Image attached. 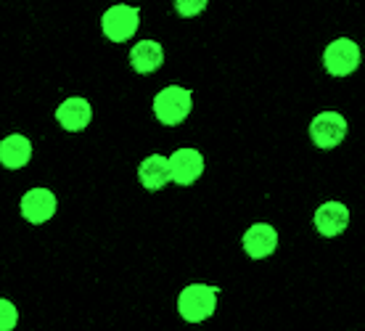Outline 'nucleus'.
Listing matches in <instances>:
<instances>
[{"label": "nucleus", "instance_id": "obj_13", "mask_svg": "<svg viewBox=\"0 0 365 331\" xmlns=\"http://www.w3.org/2000/svg\"><path fill=\"white\" fill-rule=\"evenodd\" d=\"M162 64H165V46L156 40H140L130 51V66L138 74H154Z\"/></svg>", "mask_w": 365, "mask_h": 331}, {"label": "nucleus", "instance_id": "obj_9", "mask_svg": "<svg viewBox=\"0 0 365 331\" xmlns=\"http://www.w3.org/2000/svg\"><path fill=\"white\" fill-rule=\"evenodd\" d=\"M241 244L249 260H265L278 249V230L270 223H252L241 236Z\"/></svg>", "mask_w": 365, "mask_h": 331}, {"label": "nucleus", "instance_id": "obj_8", "mask_svg": "<svg viewBox=\"0 0 365 331\" xmlns=\"http://www.w3.org/2000/svg\"><path fill=\"white\" fill-rule=\"evenodd\" d=\"M312 225L318 230L320 236L326 239H334V236H341L349 225V210L347 204L341 202H323L318 210L312 212Z\"/></svg>", "mask_w": 365, "mask_h": 331}, {"label": "nucleus", "instance_id": "obj_1", "mask_svg": "<svg viewBox=\"0 0 365 331\" xmlns=\"http://www.w3.org/2000/svg\"><path fill=\"white\" fill-rule=\"evenodd\" d=\"M217 295L220 286L215 284H188L180 289L178 295V313L182 321L201 323L212 318L217 310Z\"/></svg>", "mask_w": 365, "mask_h": 331}, {"label": "nucleus", "instance_id": "obj_15", "mask_svg": "<svg viewBox=\"0 0 365 331\" xmlns=\"http://www.w3.org/2000/svg\"><path fill=\"white\" fill-rule=\"evenodd\" d=\"M207 6H210V0H175V11H178L182 19L199 16Z\"/></svg>", "mask_w": 365, "mask_h": 331}, {"label": "nucleus", "instance_id": "obj_3", "mask_svg": "<svg viewBox=\"0 0 365 331\" xmlns=\"http://www.w3.org/2000/svg\"><path fill=\"white\" fill-rule=\"evenodd\" d=\"M140 27V9L128 3H114L101 14V32L109 43H128Z\"/></svg>", "mask_w": 365, "mask_h": 331}, {"label": "nucleus", "instance_id": "obj_14", "mask_svg": "<svg viewBox=\"0 0 365 331\" xmlns=\"http://www.w3.org/2000/svg\"><path fill=\"white\" fill-rule=\"evenodd\" d=\"M16 323H19V307L11 300L0 297V331L16 329Z\"/></svg>", "mask_w": 365, "mask_h": 331}, {"label": "nucleus", "instance_id": "obj_6", "mask_svg": "<svg viewBox=\"0 0 365 331\" xmlns=\"http://www.w3.org/2000/svg\"><path fill=\"white\" fill-rule=\"evenodd\" d=\"M315 148H336L347 136V120L339 111H318L307 128Z\"/></svg>", "mask_w": 365, "mask_h": 331}, {"label": "nucleus", "instance_id": "obj_7", "mask_svg": "<svg viewBox=\"0 0 365 331\" xmlns=\"http://www.w3.org/2000/svg\"><path fill=\"white\" fill-rule=\"evenodd\" d=\"M167 162H170V180L178 185H193L207 170L204 154L191 146L178 148L173 157H167Z\"/></svg>", "mask_w": 365, "mask_h": 331}, {"label": "nucleus", "instance_id": "obj_10", "mask_svg": "<svg viewBox=\"0 0 365 331\" xmlns=\"http://www.w3.org/2000/svg\"><path fill=\"white\" fill-rule=\"evenodd\" d=\"M53 117L66 133H80V130H85L91 125L93 106L83 96H69V98H64V101L58 103V109H56Z\"/></svg>", "mask_w": 365, "mask_h": 331}, {"label": "nucleus", "instance_id": "obj_4", "mask_svg": "<svg viewBox=\"0 0 365 331\" xmlns=\"http://www.w3.org/2000/svg\"><path fill=\"white\" fill-rule=\"evenodd\" d=\"M360 61H363L360 46L352 37H336L323 51V66L331 77H349L360 66Z\"/></svg>", "mask_w": 365, "mask_h": 331}, {"label": "nucleus", "instance_id": "obj_5", "mask_svg": "<svg viewBox=\"0 0 365 331\" xmlns=\"http://www.w3.org/2000/svg\"><path fill=\"white\" fill-rule=\"evenodd\" d=\"M19 212L29 225H46L58 212V196L46 185H35L19 199Z\"/></svg>", "mask_w": 365, "mask_h": 331}, {"label": "nucleus", "instance_id": "obj_11", "mask_svg": "<svg viewBox=\"0 0 365 331\" xmlns=\"http://www.w3.org/2000/svg\"><path fill=\"white\" fill-rule=\"evenodd\" d=\"M32 159V141L21 133H11L0 141V165L6 170H24Z\"/></svg>", "mask_w": 365, "mask_h": 331}, {"label": "nucleus", "instance_id": "obj_12", "mask_svg": "<svg viewBox=\"0 0 365 331\" xmlns=\"http://www.w3.org/2000/svg\"><path fill=\"white\" fill-rule=\"evenodd\" d=\"M138 183L143 185V191H162L170 183V162L162 154H148L138 165Z\"/></svg>", "mask_w": 365, "mask_h": 331}, {"label": "nucleus", "instance_id": "obj_2", "mask_svg": "<svg viewBox=\"0 0 365 331\" xmlns=\"http://www.w3.org/2000/svg\"><path fill=\"white\" fill-rule=\"evenodd\" d=\"M151 106H154V117L165 128H175L188 120V114L193 111V91L180 85H167L154 96Z\"/></svg>", "mask_w": 365, "mask_h": 331}]
</instances>
